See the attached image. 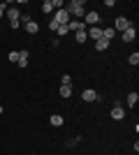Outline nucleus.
Here are the masks:
<instances>
[{
	"instance_id": "nucleus-1",
	"label": "nucleus",
	"mask_w": 139,
	"mask_h": 155,
	"mask_svg": "<svg viewBox=\"0 0 139 155\" xmlns=\"http://www.w3.org/2000/svg\"><path fill=\"white\" fill-rule=\"evenodd\" d=\"M65 12L70 14V19L84 21V16H86V2L84 0H70L65 5Z\"/></svg>"
},
{
	"instance_id": "nucleus-2",
	"label": "nucleus",
	"mask_w": 139,
	"mask_h": 155,
	"mask_svg": "<svg viewBox=\"0 0 139 155\" xmlns=\"http://www.w3.org/2000/svg\"><path fill=\"white\" fill-rule=\"evenodd\" d=\"M100 21H102L100 12H95V9H86V16H84V26H86V28H93V26H98Z\"/></svg>"
},
{
	"instance_id": "nucleus-3",
	"label": "nucleus",
	"mask_w": 139,
	"mask_h": 155,
	"mask_svg": "<svg viewBox=\"0 0 139 155\" xmlns=\"http://www.w3.org/2000/svg\"><path fill=\"white\" fill-rule=\"evenodd\" d=\"M111 118L114 120H123L125 118V104L121 102V100H116V104L111 107Z\"/></svg>"
},
{
	"instance_id": "nucleus-4",
	"label": "nucleus",
	"mask_w": 139,
	"mask_h": 155,
	"mask_svg": "<svg viewBox=\"0 0 139 155\" xmlns=\"http://www.w3.org/2000/svg\"><path fill=\"white\" fill-rule=\"evenodd\" d=\"M130 26H132V21L127 19V16H116V21H114L111 28H114L116 32H123V30H127Z\"/></svg>"
},
{
	"instance_id": "nucleus-5",
	"label": "nucleus",
	"mask_w": 139,
	"mask_h": 155,
	"mask_svg": "<svg viewBox=\"0 0 139 155\" xmlns=\"http://www.w3.org/2000/svg\"><path fill=\"white\" fill-rule=\"evenodd\" d=\"M53 21H56L58 26H67V23H70V14L65 12V7H63V9H56V12H53Z\"/></svg>"
},
{
	"instance_id": "nucleus-6",
	"label": "nucleus",
	"mask_w": 139,
	"mask_h": 155,
	"mask_svg": "<svg viewBox=\"0 0 139 155\" xmlns=\"http://www.w3.org/2000/svg\"><path fill=\"white\" fill-rule=\"evenodd\" d=\"M134 37H137V28H134V23H132L130 28H127V30H123V32H121V39H123L125 44L134 42Z\"/></svg>"
},
{
	"instance_id": "nucleus-7",
	"label": "nucleus",
	"mask_w": 139,
	"mask_h": 155,
	"mask_svg": "<svg viewBox=\"0 0 139 155\" xmlns=\"http://www.w3.org/2000/svg\"><path fill=\"white\" fill-rule=\"evenodd\" d=\"M81 100H84V102H95V100H102V97H100V93H98V91H93V88H86V91L81 93Z\"/></svg>"
},
{
	"instance_id": "nucleus-8",
	"label": "nucleus",
	"mask_w": 139,
	"mask_h": 155,
	"mask_svg": "<svg viewBox=\"0 0 139 155\" xmlns=\"http://www.w3.org/2000/svg\"><path fill=\"white\" fill-rule=\"evenodd\" d=\"M86 35H88V39H93V42L102 39V26H93V28H86Z\"/></svg>"
},
{
	"instance_id": "nucleus-9",
	"label": "nucleus",
	"mask_w": 139,
	"mask_h": 155,
	"mask_svg": "<svg viewBox=\"0 0 139 155\" xmlns=\"http://www.w3.org/2000/svg\"><path fill=\"white\" fill-rule=\"evenodd\" d=\"M67 30H70V32H79V30H86V26H84V21L70 19V23H67Z\"/></svg>"
},
{
	"instance_id": "nucleus-10",
	"label": "nucleus",
	"mask_w": 139,
	"mask_h": 155,
	"mask_svg": "<svg viewBox=\"0 0 139 155\" xmlns=\"http://www.w3.org/2000/svg\"><path fill=\"white\" fill-rule=\"evenodd\" d=\"M5 12H7V19H9V23H12V21H19V16H21V9H19V7H7Z\"/></svg>"
},
{
	"instance_id": "nucleus-11",
	"label": "nucleus",
	"mask_w": 139,
	"mask_h": 155,
	"mask_svg": "<svg viewBox=\"0 0 139 155\" xmlns=\"http://www.w3.org/2000/svg\"><path fill=\"white\" fill-rule=\"evenodd\" d=\"M23 30L28 32V35H37V32H40V23H37V21H30V23H26V26H23Z\"/></svg>"
},
{
	"instance_id": "nucleus-12",
	"label": "nucleus",
	"mask_w": 139,
	"mask_h": 155,
	"mask_svg": "<svg viewBox=\"0 0 139 155\" xmlns=\"http://www.w3.org/2000/svg\"><path fill=\"white\" fill-rule=\"evenodd\" d=\"M28 58H30V51L28 49H23V51H19V67H28Z\"/></svg>"
},
{
	"instance_id": "nucleus-13",
	"label": "nucleus",
	"mask_w": 139,
	"mask_h": 155,
	"mask_svg": "<svg viewBox=\"0 0 139 155\" xmlns=\"http://www.w3.org/2000/svg\"><path fill=\"white\" fill-rule=\"evenodd\" d=\"M125 102H127V107H132V109H134V104L139 102V93H137V91H132V93H127V97H125Z\"/></svg>"
},
{
	"instance_id": "nucleus-14",
	"label": "nucleus",
	"mask_w": 139,
	"mask_h": 155,
	"mask_svg": "<svg viewBox=\"0 0 139 155\" xmlns=\"http://www.w3.org/2000/svg\"><path fill=\"white\" fill-rule=\"evenodd\" d=\"M49 123H51L53 127H63V123H65V118L60 116V114H53V116L49 118Z\"/></svg>"
},
{
	"instance_id": "nucleus-15",
	"label": "nucleus",
	"mask_w": 139,
	"mask_h": 155,
	"mask_svg": "<svg viewBox=\"0 0 139 155\" xmlns=\"http://www.w3.org/2000/svg\"><path fill=\"white\" fill-rule=\"evenodd\" d=\"M109 44H111V42H109V39H98V42H95V49H98V51H107V49H109Z\"/></svg>"
},
{
	"instance_id": "nucleus-16",
	"label": "nucleus",
	"mask_w": 139,
	"mask_h": 155,
	"mask_svg": "<svg viewBox=\"0 0 139 155\" xmlns=\"http://www.w3.org/2000/svg\"><path fill=\"white\" fill-rule=\"evenodd\" d=\"M102 37H104V39H109V42H111V39L116 37V30H114L111 26H109V28H102Z\"/></svg>"
},
{
	"instance_id": "nucleus-17",
	"label": "nucleus",
	"mask_w": 139,
	"mask_h": 155,
	"mask_svg": "<svg viewBox=\"0 0 139 155\" xmlns=\"http://www.w3.org/2000/svg\"><path fill=\"white\" fill-rule=\"evenodd\" d=\"M74 39H77V44H84V42H88V35H86V30L74 32Z\"/></svg>"
},
{
	"instance_id": "nucleus-18",
	"label": "nucleus",
	"mask_w": 139,
	"mask_h": 155,
	"mask_svg": "<svg viewBox=\"0 0 139 155\" xmlns=\"http://www.w3.org/2000/svg\"><path fill=\"white\" fill-rule=\"evenodd\" d=\"M60 97H63V100H67V97H72V86H60Z\"/></svg>"
},
{
	"instance_id": "nucleus-19",
	"label": "nucleus",
	"mask_w": 139,
	"mask_h": 155,
	"mask_svg": "<svg viewBox=\"0 0 139 155\" xmlns=\"http://www.w3.org/2000/svg\"><path fill=\"white\" fill-rule=\"evenodd\" d=\"M30 21H33L30 12H21V16H19V23H21V26H26V23H30Z\"/></svg>"
},
{
	"instance_id": "nucleus-20",
	"label": "nucleus",
	"mask_w": 139,
	"mask_h": 155,
	"mask_svg": "<svg viewBox=\"0 0 139 155\" xmlns=\"http://www.w3.org/2000/svg\"><path fill=\"white\" fill-rule=\"evenodd\" d=\"M42 12H44V14L53 12V0H44V2H42Z\"/></svg>"
},
{
	"instance_id": "nucleus-21",
	"label": "nucleus",
	"mask_w": 139,
	"mask_h": 155,
	"mask_svg": "<svg viewBox=\"0 0 139 155\" xmlns=\"http://www.w3.org/2000/svg\"><path fill=\"white\" fill-rule=\"evenodd\" d=\"M56 35H58V37H67V35H70V30H67V26H58V30H56Z\"/></svg>"
},
{
	"instance_id": "nucleus-22",
	"label": "nucleus",
	"mask_w": 139,
	"mask_h": 155,
	"mask_svg": "<svg viewBox=\"0 0 139 155\" xmlns=\"http://www.w3.org/2000/svg\"><path fill=\"white\" fill-rule=\"evenodd\" d=\"M127 63L137 67V65H139V53H137V51H134V53H130V58H127Z\"/></svg>"
},
{
	"instance_id": "nucleus-23",
	"label": "nucleus",
	"mask_w": 139,
	"mask_h": 155,
	"mask_svg": "<svg viewBox=\"0 0 139 155\" xmlns=\"http://www.w3.org/2000/svg\"><path fill=\"white\" fill-rule=\"evenodd\" d=\"M79 141H81V137H74V139H67V141H65V146H67V148H74V146H77Z\"/></svg>"
},
{
	"instance_id": "nucleus-24",
	"label": "nucleus",
	"mask_w": 139,
	"mask_h": 155,
	"mask_svg": "<svg viewBox=\"0 0 139 155\" xmlns=\"http://www.w3.org/2000/svg\"><path fill=\"white\" fill-rule=\"evenodd\" d=\"M60 86H72V77H70V74H63V77H60Z\"/></svg>"
},
{
	"instance_id": "nucleus-25",
	"label": "nucleus",
	"mask_w": 139,
	"mask_h": 155,
	"mask_svg": "<svg viewBox=\"0 0 139 155\" xmlns=\"http://www.w3.org/2000/svg\"><path fill=\"white\" fill-rule=\"evenodd\" d=\"M7 58H9V63H19V51H12Z\"/></svg>"
},
{
	"instance_id": "nucleus-26",
	"label": "nucleus",
	"mask_w": 139,
	"mask_h": 155,
	"mask_svg": "<svg viewBox=\"0 0 139 155\" xmlns=\"http://www.w3.org/2000/svg\"><path fill=\"white\" fill-rule=\"evenodd\" d=\"M49 28H51V30H53V32H56V30H58V23H56V21H53V19H51V21H49Z\"/></svg>"
},
{
	"instance_id": "nucleus-27",
	"label": "nucleus",
	"mask_w": 139,
	"mask_h": 155,
	"mask_svg": "<svg viewBox=\"0 0 139 155\" xmlns=\"http://www.w3.org/2000/svg\"><path fill=\"white\" fill-rule=\"evenodd\" d=\"M5 16V5H0V19Z\"/></svg>"
},
{
	"instance_id": "nucleus-28",
	"label": "nucleus",
	"mask_w": 139,
	"mask_h": 155,
	"mask_svg": "<svg viewBox=\"0 0 139 155\" xmlns=\"http://www.w3.org/2000/svg\"><path fill=\"white\" fill-rule=\"evenodd\" d=\"M2 114H5V109H2V104H0V116H2Z\"/></svg>"
},
{
	"instance_id": "nucleus-29",
	"label": "nucleus",
	"mask_w": 139,
	"mask_h": 155,
	"mask_svg": "<svg viewBox=\"0 0 139 155\" xmlns=\"http://www.w3.org/2000/svg\"><path fill=\"white\" fill-rule=\"evenodd\" d=\"M0 100H2V97H0Z\"/></svg>"
}]
</instances>
